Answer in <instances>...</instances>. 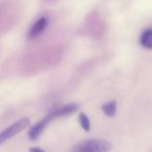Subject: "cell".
<instances>
[{
    "instance_id": "obj_10",
    "label": "cell",
    "mask_w": 152,
    "mask_h": 152,
    "mask_svg": "<svg viewBox=\"0 0 152 152\" xmlns=\"http://www.w3.org/2000/svg\"><path fill=\"white\" fill-rule=\"evenodd\" d=\"M28 152H45L44 150H42L41 148H38V147H32L29 149V151Z\"/></svg>"
},
{
    "instance_id": "obj_5",
    "label": "cell",
    "mask_w": 152,
    "mask_h": 152,
    "mask_svg": "<svg viewBox=\"0 0 152 152\" xmlns=\"http://www.w3.org/2000/svg\"><path fill=\"white\" fill-rule=\"evenodd\" d=\"M51 121H53V119H52V117L48 114L46 117H44L42 120H40L37 124H34V126L29 129V131H28V137H29L31 141L37 140L41 135V133L45 130V128L48 126V124Z\"/></svg>"
},
{
    "instance_id": "obj_8",
    "label": "cell",
    "mask_w": 152,
    "mask_h": 152,
    "mask_svg": "<svg viewBox=\"0 0 152 152\" xmlns=\"http://www.w3.org/2000/svg\"><path fill=\"white\" fill-rule=\"evenodd\" d=\"M101 108H102V112L107 117H114L117 113V102L115 100L108 101L106 103H104L101 106Z\"/></svg>"
},
{
    "instance_id": "obj_9",
    "label": "cell",
    "mask_w": 152,
    "mask_h": 152,
    "mask_svg": "<svg viewBox=\"0 0 152 152\" xmlns=\"http://www.w3.org/2000/svg\"><path fill=\"white\" fill-rule=\"evenodd\" d=\"M78 122L80 124L81 128L86 131H90V128H91V122H90V119L89 117L87 116L86 114L81 113L78 117Z\"/></svg>"
},
{
    "instance_id": "obj_4",
    "label": "cell",
    "mask_w": 152,
    "mask_h": 152,
    "mask_svg": "<svg viewBox=\"0 0 152 152\" xmlns=\"http://www.w3.org/2000/svg\"><path fill=\"white\" fill-rule=\"evenodd\" d=\"M48 24H49V20L47 17L42 16V17L39 18V19L30 26L29 30H28V34H27L28 40H34V39H37L38 37H40L41 34L46 30Z\"/></svg>"
},
{
    "instance_id": "obj_7",
    "label": "cell",
    "mask_w": 152,
    "mask_h": 152,
    "mask_svg": "<svg viewBox=\"0 0 152 152\" xmlns=\"http://www.w3.org/2000/svg\"><path fill=\"white\" fill-rule=\"evenodd\" d=\"M140 44L146 49H152V28L144 30L140 37Z\"/></svg>"
},
{
    "instance_id": "obj_1",
    "label": "cell",
    "mask_w": 152,
    "mask_h": 152,
    "mask_svg": "<svg viewBox=\"0 0 152 152\" xmlns=\"http://www.w3.org/2000/svg\"><path fill=\"white\" fill-rule=\"evenodd\" d=\"M64 50L58 46L47 47L25 55L21 61L20 70L25 76L34 75L53 68L61 63Z\"/></svg>"
},
{
    "instance_id": "obj_3",
    "label": "cell",
    "mask_w": 152,
    "mask_h": 152,
    "mask_svg": "<svg viewBox=\"0 0 152 152\" xmlns=\"http://www.w3.org/2000/svg\"><path fill=\"white\" fill-rule=\"evenodd\" d=\"M28 126H29L28 118H22L18 120L17 122H15L14 124H12L11 126H9L7 128H5L4 130L0 132V145H2L3 143L11 140L12 137H14L16 134L23 131Z\"/></svg>"
},
{
    "instance_id": "obj_6",
    "label": "cell",
    "mask_w": 152,
    "mask_h": 152,
    "mask_svg": "<svg viewBox=\"0 0 152 152\" xmlns=\"http://www.w3.org/2000/svg\"><path fill=\"white\" fill-rule=\"evenodd\" d=\"M77 110H78V105L76 103H67V104H64V105H61V106H58V107L52 110L49 113V115H50L53 120H54V119H56V118L69 116V115L75 113Z\"/></svg>"
},
{
    "instance_id": "obj_2",
    "label": "cell",
    "mask_w": 152,
    "mask_h": 152,
    "mask_svg": "<svg viewBox=\"0 0 152 152\" xmlns=\"http://www.w3.org/2000/svg\"><path fill=\"white\" fill-rule=\"evenodd\" d=\"M112 148L110 142L101 139H94L78 143L72 148L71 152H108Z\"/></svg>"
}]
</instances>
